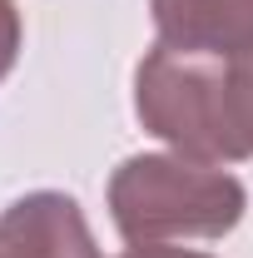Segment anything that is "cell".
<instances>
[{"instance_id": "6da1fadb", "label": "cell", "mask_w": 253, "mask_h": 258, "mask_svg": "<svg viewBox=\"0 0 253 258\" xmlns=\"http://www.w3.org/2000/svg\"><path fill=\"white\" fill-rule=\"evenodd\" d=\"M134 109L189 159H253V55L209 60L154 45L134 75Z\"/></svg>"}, {"instance_id": "7a4b0ae2", "label": "cell", "mask_w": 253, "mask_h": 258, "mask_svg": "<svg viewBox=\"0 0 253 258\" xmlns=\"http://www.w3.org/2000/svg\"><path fill=\"white\" fill-rule=\"evenodd\" d=\"M109 214L129 243L219 238L243 219V184L189 154H134L109 179Z\"/></svg>"}, {"instance_id": "3957f363", "label": "cell", "mask_w": 253, "mask_h": 258, "mask_svg": "<svg viewBox=\"0 0 253 258\" xmlns=\"http://www.w3.org/2000/svg\"><path fill=\"white\" fill-rule=\"evenodd\" d=\"M164 50L238 60L253 55V0H149Z\"/></svg>"}, {"instance_id": "277c9868", "label": "cell", "mask_w": 253, "mask_h": 258, "mask_svg": "<svg viewBox=\"0 0 253 258\" xmlns=\"http://www.w3.org/2000/svg\"><path fill=\"white\" fill-rule=\"evenodd\" d=\"M0 258H99V248L80 204L45 189L0 214Z\"/></svg>"}, {"instance_id": "5b68a950", "label": "cell", "mask_w": 253, "mask_h": 258, "mask_svg": "<svg viewBox=\"0 0 253 258\" xmlns=\"http://www.w3.org/2000/svg\"><path fill=\"white\" fill-rule=\"evenodd\" d=\"M15 55H20V15L10 0H0V80L15 70Z\"/></svg>"}, {"instance_id": "8992f818", "label": "cell", "mask_w": 253, "mask_h": 258, "mask_svg": "<svg viewBox=\"0 0 253 258\" xmlns=\"http://www.w3.org/2000/svg\"><path fill=\"white\" fill-rule=\"evenodd\" d=\"M124 258H209V253H189V248H159V243H134Z\"/></svg>"}]
</instances>
